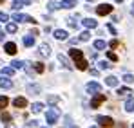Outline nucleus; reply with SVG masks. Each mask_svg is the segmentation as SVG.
Returning <instances> with one entry per match:
<instances>
[{"mask_svg":"<svg viewBox=\"0 0 134 128\" xmlns=\"http://www.w3.org/2000/svg\"><path fill=\"white\" fill-rule=\"evenodd\" d=\"M27 90H29L31 94H38V92H40V87H38V85H29V87H27Z\"/></svg>","mask_w":134,"mask_h":128,"instance_id":"cd10ccee","label":"nucleus"},{"mask_svg":"<svg viewBox=\"0 0 134 128\" xmlns=\"http://www.w3.org/2000/svg\"><path fill=\"white\" fill-rule=\"evenodd\" d=\"M4 49H5V52H7V54H11V56H13V54H16V45H15V43H5V45H4Z\"/></svg>","mask_w":134,"mask_h":128,"instance_id":"9d476101","label":"nucleus"},{"mask_svg":"<svg viewBox=\"0 0 134 128\" xmlns=\"http://www.w3.org/2000/svg\"><path fill=\"white\" fill-rule=\"evenodd\" d=\"M24 45H25V47H33V45H35V36H33V34L24 36Z\"/></svg>","mask_w":134,"mask_h":128,"instance_id":"f8f14e48","label":"nucleus"},{"mask_svg":"<svg viewBox=\"0 0 134 128\" xmlns=\"http://www.w3.org/2000/svg\"><path fill=\"white\" fill-rule=\"evenodd\" d=\"M82 23H83L87 29H96V27H98V22L92 20V18H85V20H82Z\"/></svg>","mask_w":134,"mask_h":128,"instance_id":"1a4fd4ad","label":"nucleus"},{"mask_svg":"<svg viewBox=\"0 0 134 128\" xmlns=\"http://www.w3.org/2000/svg\"><path fill=\"white\" fill-rule=\"evenodd\" d=\"M0 74H2V76H13V74H15V69H13V67H4V69L0 70Z\"/></svg>","mask_w":134,"mask_h":128,"instance_id":"6ab92c4d","label":"nucleus"},{"mask_svg":"<svg viewBox=\"0 0 134 128\" xmlns=\"http://www.w3.org/2000/svg\"><path fill=\"white\" fill-rule=\"evenodd\" d=\"M31 110H33V114H38V112H42V110H44V105H42V103H33Z\"/></svg>","mask_w":134,"mask_h":128,"instance_id":"412c9836","label":"nucleus"},{"mask_svg":"<svg viewBox=\"0 0 134 128\" xmlns=\"http://www.w3.org/2000/svg\"><path fill=\"white\" fill-rule=\"evenodd\" d=\"M105 47H107V43L103 42V40H96L94 42V49H98V51H103Z\"/></svg>","mask_w":134,"mask_h":128,"instance_id":"aec40b11","label":"nucleus"},{"mask_svg":"<svg viewBox=\"0 0 134 128\" xmlns=\"http://www.w3.org/2000/svg\"><path fill=\"white\" fill-rule=\"evenodd\" d=\"M132 11H134V4H132Z\"/></svg>","mask_w":134,"mask_h":128,"instance_id":"c03bdc74","label":"nucleus"},{"mask_svg":"<svg viewBox=\"0 0 134 128\" xmlns=\"http://www.w3.org/2000/svg\"><path fill=\"white\" fill-rule=\"evenodd\" d=\"M116 2H123V0H116Z\"/></svg>","mask_w":134,"mask_h":128,"instance_id":"37998d69","label":"nucleus"},{"mask_svg":"<svg viewBox=\"0 0 134 128\" xmlns=\"http://www.w3.org/2000/svg\"><path fill=\"white\" fill-rule=\"evenodd\" d=\"M22 2H24V5H29V4H31L33 0H22Z\"/></svg>","mask_w":134,"mask_h":128,"instance_id":"79ce46f5","label":"nucleus"},{"mask_svg":"<svg viewBox=\"0 0 134 128\" xmlns=\"http://www.w3.org/2000/svg\"><path fill=\"white\" fill-rule=\"evenodd\" d=\"M40 54H42V56H49V54H51V47H49L47 43H42V45H40Z\"/></svg>","mask_w":134,"mask_h":128,"instance_id":"2eb2a0df","label":"nucleus"},{"mask_svg":"<svg viewBox=\"0 0 134 128\" xmlns=\"http://www.w3.org/2000/svg\"><path fill=\"white\" fill-rule=\"evenodd\" d=\"M96 121H98V126H103V128L114 126V121H112V117H109V115H98Z\"/></svg>","mask_w":134,"mask_h":128,"instance_id":"f03ea898","label":"nucleus"},{"mask_svg":"<svg viewBox=\"0 0 134 128\" xmlns=\"http://www.w3.org/2000/svg\"><path fill=\"white\" fill-rule=\"evenodd\" d=\"M5 31L7 33H16V23H7L5 25Z\"/></svg>","mask_w":134,"mask_h":128,"instance_id":"c85d7f7f","label":"nucleus"},{"mask_svg":"<svg viewBox=\"0 0 134 128\" xmlns=\"http://www.w3.org/2000/svg\"><path fill=\"white\" fill-rule=\"evenodd\" d=\"M13 105H15L16 108H25L27 107V99H25V97H15Z\"/></svg>","mask_w":134,"mask_h":128,"instance_id":"6e6552de","label":"nucleus"},{"mask_svg":"<svg viewBox=\"0 0 134 128\" xmlns=\"http://www.w3.org/2000/svg\"><path fill=\"white\" fill-rule=\"evenodd\" d=\"M7 103H9V99L5 96H0V110H4V108L7 107Z\"/></svg>","mask_w":134,"mask_h":128,"instance_id":"393cba45","label":"nucleus"},{"mask_svg":"<svg viewBox=\"0 0 134 128\" xmlns=\"http://www.w3.org/2000/svg\"><path fill=\"white\" fill-rule=\"evenodd\" d=\"M11 7H13L15 11H18V9H22V7H24V2H22V0H15Z\"/></svg>","mask_w":134,"mask_h":128,"instance_id":"b1692460","label":"nucleus"},{"mask_svg":"<svg viewBox=\"0 0 134 128\" xmlns=\"http://www.w3.org/2000/svg\"><path fill=\"white\" fill-rule=\"evenodd\" d=\"M2 2H4V0H0V4H2Z\"/></svg>","mask_w":134,"mask_h":128,"instance_id":"49530a36","label":"nucleus"},{"mask_svg":"<svg viewBox=\"0 0 134 128\" xmlns=\"http://www.w3.org/2000/svg\"><path fill=\"white\" fill-rule=\"evenodd\" d=\"M11 67L16 70V69H24V62H20V60H15V62H11Z\"/></svg>","mask_w":134,"mask_h":128,"instance_id":"a878e982","label":"nucleus"},{"mask_svg":"<svg viewBox=\"0 0 134 128\" xmlns=\"http://www.w3.org/2000/svg\"><path fill=\"white\" fill-rule=\"evenodd\" d=\"M89 2H91V0H89Z\"/></svg>","mask_w":134,"mask_h":128,"instance_id":"09e8293b","label":"nucleus"},{"mask_svg":"<svg viewBox=\"0 0 134 128\" xmlns=\"http://www.w3.org/2000/svg\"><path fill=\"white\" fill-rule=\"evenodd\" d=\"M98 67H100V69H111V63H107V62H98Z\"/></svg>","mask_w":134,"mask_h":128,"instance_id":"f704fd0d","label":"nucleus"},{"mask_svg":"<svg viewBox=\"0 0 134 128\" xmlns=\"http://www.w3.org/2000/svg\"><path fill=\"white\" fill-rule=\"evenodd\" d=\"M109 47H112V49H114V47H118V40H112V42L109 43Z\"/></svg>","mask_w":134,"mask_h":128,"instance_id":"58836bf2","label":"nucleus"},{"mask_svg":"<svg viewBox=\"0 0 134 128\" xmlns=\"http://www.w3.org/2000/svg\"><path fill=\"white\" fill-rule=\"evenodd\" d=\"M69 56L76 62V60H80V58H83V52L80 51V49H69Z\"/></svg>","mask_w":134,"mask_h":128,"instance_id":"0eeeda50","label":"nucleus"},{"mask_svg":"<svg viewBox=\"0 0 134 128\" xmlns=\"http://www.w3.org/2000/svg\"><path fill=\"white\" fill-rule=\"evenodd\" d=\"M47 101H49L51 105H56V103H58V96H49V97H47Z\"/></svg>","mask_w":134,"mask_h":128,"instance_id":"72a5a7b5","label":"nucleus"},{"mask_svg":"<svg viewBox=\"0 0 134 128\" xmlns=\"http://www.w3.org/2000/svg\"><path fill=\"white\" fill-rule=\"evenodd\" d=\"M105 85L116 87V85H118V78H116V76H109V78H105Z\"/></svg>","mask_w":134,"mask_h":128,"instance_id":"dca6fc26","label":"nucleus"},{"mask_svg":"<svg viewBox=\"0 0 134 128\" xmlns=\"http://www.w3.org/2000/svg\"><path fill=\"white\" fill-rule=\"evenodd\" d=\"M107 29H109V31H111V33H112V34H116V29H114V27H112V25H111V23H109V25H107Z\"/></svg>","mask_w":134,"mask_h":128,"instance_id":"ea45409f","label":"nucleus"},{"mask_svg":"<svg viewBox=\"0 0 134 128\" xmlns=\"http://www.w3.org/2000/svg\"><path fill=\"white\" fill-rule=\"evenodd\" d=\"M132 128H134V125H132Z\"/></svg>","mask_w":134,"mask_h":128,"instance_id":"de8ad7c7","label":"nucleus"},{"mask_svg":"<svg viewBox=\"0 0 134 128\" xmlns=\"http://www.w3.org/2000/svg\"><path fill=\"white\" fill-rule=\"evenodd\" d=\"M0 87L2 88H11L13 87V81L9 78H0Z\"/></svg>","mask_w":134,"mask_h":128,"instance_id":"ddd939ff","label":"nucleus"},{"mask_svg":"<svg viewBox=\"0 0 134 128\" xmlns=\"http://www.w3.org/2000/svg\"><path fill=\"white\" fill-rule=\"evenodd\" d=\"M85 90H87L89 94H98V92H102V85L96 83V81H91V83H87Z\"/></svg>","mask_w":134,"mask_h":128,"instance_id":"423d86ee","label":"nucleus"},{"mask_svg":"<svg viewBox=\"0 0 134 128\" xmlns=\"http://www.w3.org/2000/svg\"><path fill=\"white\" fill-rule=\"evenodd\" d=\"M58 60H60V62L64 63V67H67V69H71V65H69V62H67V58L64 56V54H60V56H58Z\"/></svg>","mask_w":134,"mask_h":128,"instance_id":"7c9ffc66","label":"nucleus"},{"mask_svg":"<svg viewBox=\"0 0 134 128\" xmlns=\"http://www.w3.org/2000/svg\"><path fill=\"white\" fill-rule=\"evenodd\" d=\"M125 110L127 112H134V97H129L125 101Z\"/></svg>","mask_w":134,"mask_h":128,"instance_id":"f3484780","label":"nucleus"},{"mask_svg":"<svg viewBox=\"0 0 134 128\" xmlns=\"http://www.w3.org/2000/svg\"><path fill=\"white\" fill-rule=\"evenodd\" d=\"M92 96H94V97L91 99V108H98L103 101H105V96L100 94V92H98V94H92Z\"/></svg>","mask_w":134,"mask_h":128,"instance_id":"7ed1b4c3","label":"nucleus"},{"mask_svg":"<svg viewBox=\"0 0 134 128\" xmlns=\"http://www.w3.org/2000/svg\"><path fill=\"white\" fill-rule=\"evenodd\" d=\"M89 38H91V33H89V31H83V33L78 36V40H80V42H87Z\"/></svg>","mask_w":134,"mask_h":128,"instance_id":"5701e85b","label":"nucleus"},{"mask_svg":"<svg viewBox=\"0 0 134 128\" xmlns=\"http://www.w3.org/2000/svg\"><path fill=\"white\" fill-rule=\"evenodd\" d=\"M76 69H78V70H85V69H87V62H85L83 58L76 60Z\"/></svg>","mask_w":134,"mask_h":128,"instance_id":"a211bd4d","label":"nucleus"},{"mask_svg":"<svg viewBox=\"0 0 134 128\" xmlns=\"http://www.w3.org/2000/svg\"><path fill=\"white\" fill-rule=\"evenodd\" d=\"M4 123H9L11 121V114H7V112H2V117H0Z\"/></svg>","mask_w":134,"mask_h":128,"instance_id":"c756f323","label":"nucleus"},{"mask_svg":"<svg viewBox=\"0 0 134 128\" xmlns=\"http://www.w3.org/2000/svg\"><path fill=\"white\" fill-rule=\"evenodd\" d=\"M123 81H125V83H132L134 76H132V74H125V76H123Z\"/></svg>","mask_w":134,"mask_h":128,"instance_id":"2f4dec72","label":"nucleus"},{"mask_svg":"<svg viewBox=\"0 0 134 128\" xmlns=\"http://www.w3.org/2000/svg\"><path fill=\"white\" fill-rule=\"evenodd\" d=\"M67 23L71 25V27H76L78 23H76V18H67Z\"/></svg>","mask_w":134,"mask_h":128,"instance_id":"e433bc0d","label":"nucleus"},{"mask_svg":"<svg viewBox=\"0 0 134 128\" xmlns=\"http://www.w3.org/2000/svg\"><path fill=\"white\" fill-rule=\"evenodd\" d=\"M131 94V88L129 87H121V88H118V96H129Z\"/></svg>","mask_w":134,"mask_h":128,"instance_id":"4be33fe9","label":"nucleus"},{"mask_svg":"<svg viewBox=\"0 0 134 128\" xmlns=\"http://www.w3.org/2000/svg\"><path fill=\"white\" fill-rule=\"evenodd\" d=\"M76 5V0H64L62 4H60V7H64V9H71V7H74Z\"/></svg>","mask_w":134,"mask_h":128,"instance_id":"4468645a","label":"nucleus"},{"mask_svg":"<svg viewBox=\"0 0 134 128\" xmlns=\"http://www.w3.org/2000/svg\"><path fill=\"white\" fill-rule=\"evenodd\" d=\"M91 128H98V126H91Z\"/></svg>","mask_w":134,"mask_h":128,"instance_id":"a18cd8bd","label":"nucleus"},{"mask_svg":"<svg viewBox=\"0 0 134 128\" xmlns=\"http://www.w3.org/2000/svg\"><path fill=\"white\" fill-rule=\"evenodd\" d=\"M58 117H60V110H58L56 107L49 108L47 114H45V121H47V125H54V123L58 121Z\"/></svg>","mask_w":134,"mask_h":128,"instance_id":"f257e3e1","label":"nucleus"},{"mask_svg":"<svg viewBox=\"0 0 134 128\" xmlns=\"http://www.w3.org/2000/svg\"><path fill=\"white\" fill-rule=\"evenodd\" d=\"M107 58H109L111 62H118V56H116L114 52H107Z\"/></svg>","mask_w":134,"mask_h":128,"instance_id":"c9c22d12","label":"nucleus"},{"mask_svg":"<svg viewBox=\"0 0 134 128\" xmlns=\"http://www.w3.org/2000/svg\"><path fill=\"white\" fill-rule=\"evenodd\" d=\"M47 9H49V11H56V9H60V4H56V2H49V4H47Z\"/></svg>","mask_w":134,"mask_h":128,"instance_id":"bb28decb","label":"nucleus"},{"mask_svg":"<svg viewBox=\"0 0 134 128\" xmlns=\"http://www.w3.org/2000/svg\"><path fill=\"white\" fill-rule=\"evenodd\" d=\"M96 13H98L100 16H105V15L112 13V5H109V4H102V5L96 7Z\"/></svg>","mask_w":134,"mask_h":128,"instance_id":"39448f33","label":"nucleus"},{"mask_svg":"<svg viewBox=\"0 0 134 128\" xmlns=\"http://www.w3.org/2000/svg\"><path fill=\"white\" fill-rule=\"evenodd\" d=\"M13 20H16V22H29V23H36V20H35L33 16H29V15H20V13H15V15H13Z\"/></svg>","mask_w":134,"mask_h":128,"instance_id":"20e7f679","label":"nucleus"},{"mask_svg":"<svg viewBox=\"0 0 134 128\" xmlns=\"http://www.w3.org/2000/svg\"><path fill=\"white\" fill-rule=\"evenodd\" d=\"M7 20H9V16L5 13H0V22H7Z\"/></svg>","mask_w":134,"mask_h":128,"instance_id":"4c0bfd02","label":"nucleus"},{"mask_svg":"<svg viewBox=\"0 0 134 128\" xmlns=\"http://www.w3.org/2000/svg\"><path fill=\"white\" fill-rule=\"evenodd\" d=\"M65 123H67V125H71V117H69V115L65 117ZM71 128H76V126H71Z\"/></svg>","mask_w":134,"mask_h":128,"instance_id":"a19ab883","label":"nucleus"},{"mask_svg":"<svg viewBox=\"0 0 134 128\" xmlns=\"http://www.w3.org/2000/svg\"><path fill=\"white\" fill-rule=\"evenodd\" d=\"M44 63H35V70H36V72H40V74H42V72H44Z\"/></svg>","mask_w":134,"mask_h":128,"instance_id":"473e14b6","label":"nucleus"},{"mask_svg":"<svg viewBox=\"0 0 134 128\" xmlns=\"http://www.w3.org/2000/svg\"><path fill=\"white\" fill-rule=\"evenodd\" d=\"M54 38H56V40H67V31L56 29V31H54Z\"/></svg>","mask_w":134,"mask_h":128,"instance_id":"9b49d317","label":"nucleus"}]
</instances>
